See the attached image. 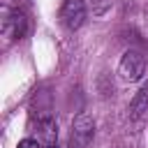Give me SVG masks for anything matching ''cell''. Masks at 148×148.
Instances as JSON below:
<instances>
[{"instance_id": "obj_7", "label": "cell", "mask_w": 148, "mask_h": 148, "mask_svg": "<svg viewBox=\"0 0 148 148\" xmlns=\"http://www.w3.org/2000/svg\"><path fill=\"white\" fill-rule=\"evenodd\" d=\"M111 9V0H92V14L95 16H104Z\"/></svg>"}, {"instance_id": "obj_6", "label": "cell", "mask_w": 148, "mask_h": 148, "mask_svg": "<svg viewBox=\"0 0 148 148\" xmlns=\"http://www.w3.org/2000/svg\"><path fill=\"white\" fill-rule=\"evenodd\" d=\"M148 113V83H143L136 92H134V97H132V102H130V118L132 120H139V118H143Z\"/></svg>"}, {"instance_id": "obj_3", "label": "cell", "mask_w": 148, "mask_h": 148, "mask_svg": "<svg viewBox=\"0 0 148 148\" xmlns=\"http://www.w3.org/2000/svg\"><path fill=\"white\" fill-rule=\"evenodd\" d=\"M95 136V123L88 113H79L72 123V143L76 148H86Z\"/></svg>"}, {"instance_id": "obj_9", "label": "cell", "mask_w": 148, "mask_h": 148, "mask_svg": "<svg viewBox=\"0 0 148 148\" xmlns=\"http://www.w3.org/2000/svg\"><path fill=\"white\" fill-rule=\"evenodd\" d=\"M44 148H58V146H44Z\"/></svg>"}, {"instance_id": "obj_5", "label": "cell", "mask_w": 148, "mask_h": 148, "mask_svg": "<svg viewBox=\"0 0 148 148\" xmlns=\"http://www.w3.org/2000/svg\"><path fill=\"white\" fill-rule=\"evenodd\" d=\"M37 139L42 141V146H56V139H58V125H56V120H53L51 116L37 120Z\"/></svg>"}, {"instance_id": "obj_8", "label": "cell", "mask_w": 148, "mask_h": 148, "mask_svg": "<svg viewBox=\"0 0 148 148\" xmlns=\"http://www.w3.org/2000/svg\"><path fill=\"white\" fill-rule=\"evenodd\" d=\"M18 148H44V146H42L39 139H23V141L18 143Z\"/></svg>"}, {"instance_id": "obj_2", "label": "cell", "mask_w": 148, "mask_h": 148, "mask_svg": "<svg viewBox=\"0 0 148 148\" xmlns=\"http://www.w3.org/2000/svg\"><path fill=\"white\" fill-rule=\"evenodd\" d=\"M86 21V5L83 0H65L60 7V23L67 30H76L81 28Z\"/></svg>"}, {"instance_id": "obj_1", "label": "cell", "mask_w": 148, "mask_h": 148, "mask_svg": "<svg viewBox=\"0 0 148 148\" xmlns=\"http://www.w3.org/2000/svg\"><path fill=\"white\" fill-rule=\"evenodd\" d=\"M118 74L123 81H139L146 74V58L134 49L125 51L120 62H118Z\"/></svg>"}, {"instance_id": "obj_4", "label": "cell", "mask_w": 148, "mask_h": 148, "mask_svg": "<svg viewBox=\"0 0 148 148\" xmlns=\"http://www.w3.org/2000/svg\"><path fill=\"white\" fill-rule=\"evenodd\" d=\"M28 32V16L23 12H12L5 18V35L9 39H21Z\"/></svg>"}]
</instances>
